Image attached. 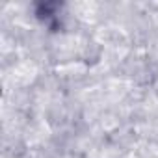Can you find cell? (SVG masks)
<instances>
[{
    "label": "cell",
    "mask_w": 158,
    "mask_h": 158,
    "mask_svg": "<svg viewBox=\"0 0 158 158\" xmlns=\"http://www.w3.org/2000/svg\"><path fill=\"white\" fill-rule=\"evenodd\" d=\"M58 11H60V4L58 2H37L35 4V15L52 30H56L58 24H60Z\"/></svg>",
    "instance_id": "6da1fadb"
}]
</instances>
